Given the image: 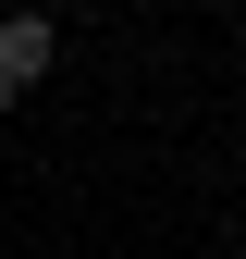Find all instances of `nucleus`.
<instances>
[{"label":"nucleus","instance_id":"obj_2","mask_svg":"<svg viewBox=\"0 0 246 259\" xmlns=\"http://www.w3.org/2000/svg\"><path fill=\"white\" fill-rule=\"evenodd\" d=\"M0 111H13V74H0Z\"/></svg>","mask_w":246,"mask_h":259},{"label":"nucleus","instance_id":"obj_1","mask_svg":"<svg viewBox=\"0 0 246 259\" xmlns=\"http://www.w3.org/2000/svg\"><path fill=\"white\" fill-rule=\"evenodd\" d=\"M49 62H61V37H49V13H13V25H0V74H13V99H25V87L49 74Z\"/></svg>","mask_w":246,"mask_h":259}]
</instances>
